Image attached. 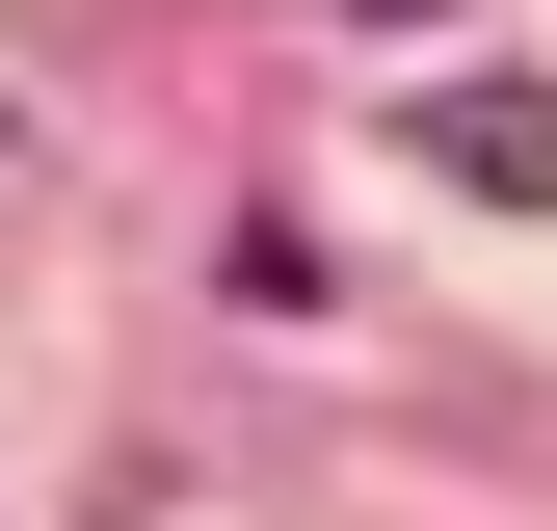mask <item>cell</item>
Here are the masks:
<instances>
[{"label":"cell","mask_w":557,"mask_h":531,"mask_svg":"<svg viewBox=\"0 0 557 531\" xmlns=\"http://www.w3.org/2000/svg\"><path fill=\"white\" fill-rule=\"evenodd\" d=\"M425 160H451V186H505V213H557V81H451V107H425Z\"/></svg>","instance_id":"6da1fadb"}]
</instances>
